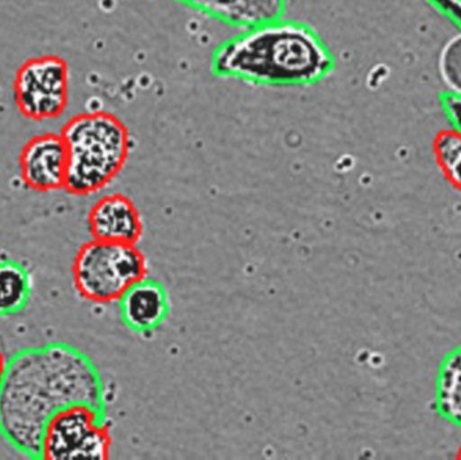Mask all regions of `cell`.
I'll use <instances>...</instances> for the list:
<instances>
[{
  "mask_svg": "<svg viewBox=\"0 0 461 460\" xmlns=\"http://www.w3.org/2000/svg\"><path fill=\"white\" fill-rule=\"evenodd\" d=\"M105 386L94 362L64 343L21 351L0 385V435L18 453L41 459L54 413L76 404L105 410Z\"/></svg>",
  "mask_w": 461,
  "mask_h": 460,
  "instance_id": "1",
  "label": "cell"
},
{
  "mask_svg": "<svg viewBox=\"0 0 461 460\" xmlns=\"http://www.w3.org/2000/svg\"><path fill=\"white\" fill-rule=\"evenodd\" d=\"M335 68V57L319 32L284 16L244 27L211 57L216 77L254 86H311L332 75Z\"/></svg>",
  "mask_w": 461,
  "mask_h": 460,
  "instance_id": "2",
  "label": "cell"
},
{
  "mask_svg": "<svg viewBox=\"0 0 461 460\" xmlns=\"http://www.w3.org/2000/svg\"><path fill=\"white\" fill-rule=\"evenodd\" d=\"M59 134L68 153L65 191L73 196L107 188L126 167L134 145L126 123L108 111L78 113Z\"/></svg>",
  "mask_w": 461,
  "mask_h": 460,
  "instance_id": "3",
  "label": "cell"
},
{
  "mask_svg": "<svg viewBox=\"0 0 461 460\" xmlns=\"http://www.w3.org/2000/svg\"><path fill=\"white\" fill-rule=\"evenodd\" d=\"M72 273L81 299L111 304L119 302L132 285L148 277L149 265L137 245L92 239L76 254Z\"/></svg>",
  "mask_w": 461,
  "mask_h": 460,
  "instance_id": "4",
  "label": "cell"
},
{
  "mask_svg": "<svg viewBox=\"0 0 461 460\" xmlns=\"http://www.w3.org/2000/svg\"><path fill=\"white\" fill-rule=\"evenodd\" d=\"M111 427L105 410L86 404L54 413L43 431L41 459H108Z\"/></svg>",
  "mask_w": 461,
  "mask_h": 460,
  "instance_id": "5",
  "label": "cell"
},
{
  "mask_svg": "<svg viewBox=\"0 0 461 460\" xmlns=\"http://www.w3.org/2000/svg\"><path fill=\"white\" fill-rule=\"evenodd\" d=\"M14 97L19 113L32 121L57 119L69 103V67L59 56L27 59L16 72Z\"/></svg>",
  "mask_w": 461,
  "mask_h": 460,
  "instance_id": "6",
  "label": "cell"
},
{
  "mask_svg": "<svg viewBox=\"0 0 461 460\" xmlns=\"http://www.w3.org/2000/svg\"><path fill=\"white\" fill-rule=\"evenodd\" d=\"M19 167L22 181L32 191L48 194L65 189L68 153L61 134L45 132L32 137L22 149Z\"/></svg>",
  "mask_w": 461,
  "mask_h": 460,
  "instance_id": "7",
  "label": "cell"
},
{
  "mask_svg": "<svg viewBox=\"0 0 461 460\" xmlns=\"http://www.w3.org/2000/svg\"><path fill=\"white\" fill-rule=\"evenodd\" d=\"M88 229L92 239L138 245L143 237V219L126 194H107L89 211Z\"/></svg>",
  "mask_w": 461,
  "mask_h": 460,
  "instance_id": "8",
  "label": "cell"
},
{
  "mask_svg": "<svg viewBox=\"0 0 461 460\" xmlns=\"http://www.w3.org/2000/svg\"><path fill=\"white\" fill-rule=\"evenodd\" d=\"M123 323L135 334L156 331L167 321L170 300L161 283L145 280L132 285L119 300Z\"/></svg>",
  "mask_w": 461,
  "mask_h": 460,
  "instance_id": "9",
  "label": "cell"
},
{
  "mask_svg": "<svg viewBox=\"0 0 461 460\" xmlns=\"http://www.w3.org/2000/svg\"><path fill=\"white\" fill-rule=\"evenodd\" d=\"M210 18L233 27L252 26L268 19L281 18L286 0H175Z\"/></svg>",
  "mask_w": 461,
  "mask_h": 460,
  "instance_id": "10",
  "label": "cell"
},
{
  "mask_svg": "<svg viewBox=\"0 0 461 460\" xmlns=\"http://www.w3.org/2000/svg\"><path fill=\"white\" fill-rule=\"evenodd\" d=\"M32 278L22 265L0 262V316L15 315L29 304Z\"/></svg>",
  "mask_w": 461,
  "mask_h": 460,
  "instance_id": "11",
  "label": "cell"
},
{
  "mask_svg": "<svg viewBox=\"0 0 461 460\" xmlns=\"http://www.w3.org/2000/svg\"><path fill=\"white\" fill-rule=\"evenodd\" d=\"M436 402L444 419L461 427V347L449 354L441 366Z\"/></svg>",
  "mask_w": 461,
  "mask_h": 460,
  "instance_id": "12",
  "label": "cell"
},
{
  "mask_svg": "<svg viewBox=\"0 0 461 460\" xmlns=\"http://www.w3.org/2000/svg\"><path fill=\"white\" fill-rule=\"evenodd\" d=\"M436 164L449 185L461 192V132L444 129L436 134L432 143Z\"/></svg>",
  "mask_w": 461,
  "mask_h": 460,
  "instance_id": "13",
  "label": "cell"
},
{
  "mask_svg": "<svg viewBox=\"0 0 461 460\" xmlns=\"http://www.w3.org/2000/svg\"><path fill=\"white\" fill-rule=\"evenodd\" d=\"M441 107L454 129L461 132V94L447 91L440 95Z\"/></svg>",
  "mask_w": 461,
  "mask_h": 460,
  "instance_id": "14",
  "label": "cell"
},
{
  "mask_svg": "<svg viewBox=\"0 0 461 460\" xmlns=\"http://www.w3.org/2000/svg\"><path fill=\"white\" fill-rule=\"evenodd\" d=\"M441 15L447 16L461 30V0H427Z\"/></svg>",
  "mask_w": 461,
  "mask_h": 460,
  "instance_id": "15",
  "label": "cell"
},
{
  "mask_svg": "<svg viewBox=\"0 0 461 460\" xmlns=\"http://www.w3.org/2000/svg\"><path fill=\"white\" fill-rule=\"evenodd\" d=\"M5 367H7V359L5 354L0 350V385H2L3 377H5Z\"/></svg>",
  "mask_w": 461,
  "mask_h": 460,
  "instance_id": "16",
  "label": "cell"
},
{
  "mask_svg": "<svg viewBox=\"0 0 461 460\" xmlns=\"http://www.w3.org/2000/svg\"><path fill=\"white\" fill-rule=\"evenodd\" d=\"M456 458L461 460V445H460L459 450H457Z\"/></svg>",
  "mask_w": 461,
  "mask_h": 460,
  "instance_id": "17",
  "label": "cell"
}]
</instances>
